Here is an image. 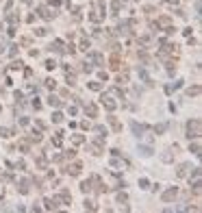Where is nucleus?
<instances>
[{"label": "nucleus", "mask_w": 202, "mask_h": 213, "mask_svg": "<svg viewBox=\"0 0 202 213\" xmlns=\"http://www.w3.org/2000/svg\"><path fill=\"white\" fill-rule=\"evenodd\" d=\"M63 157H68V159H74V157H76V150H68V152H65Z\"/></svg>", "instance_id": "obj_50"}, {"label": "nucleus", "mask_w": 202, "mask_h": 213, "mask_svg": "<svg viewBox=\"0 0 202 213\" xmlns=\"http://www.w3.org/2000/svg\"><path fill=\"white\" fill-rule=\"evenodd\" d=\"M28 141H33V144H39V141H41V133H39V131H33V133L28 135Z\"/></svg>", "instance_id": "obj_21"}, {"label": "nucleus", "mask_w": 202, "mask_h": 213, "mask_svg": "<svg viewBox=\"0 0 202 213\" xmlns=\"http://www.w3.org/2000/svg\"><path fill=\"white\" fill-rule=\"evenodd\" d=\"M35 163H37V168H39V170H46L48 161H46V157H44V154H37V157H35Z\"/></svg>", "instance_id": "obj_17"}, {"label": "nucleus", "mask_w": 202, "mask_h": 213, "mask_svg": "<svg viewBox=\"0 0 202 213\" xmlns=\"http://www.w3.org/2000/svg\"><path fill=\"white\" fill-rule=\"evenodd\" d=\"M7 20H9V24H11V26L20 24V18H18V15H7Z\"/></svg>", "instance_id": "obj_35"}, {"label": "nucleus", "mask_w": 202, "mask_h": 213, "mask_svg": "<svg viewBox=\"0 0 202 213\" xmlns=\"http://www.w3.org/2000/svg\"><path fill=\"white\" fill-rule=\"evenodd\" d=\"M87 48H89V39H87V37H83L80 44H78V50H85V52H87Z\"/></svg>", "instance_id": "obj_33"}, {"label": "nucleus", "mask_w": 202, "mask_h": 213, "mask_svg": "<svg viewBox=\"0 0 202 213\" xmlns=\"http://www.w3.org/2000/svg\"><path fill=\"white\" fill-rule=\"evenodd\" d=\"M100 102H102V104L107 107L109 111H115V107H118V102H115V100L111 98V96H107V94H102V98H100Z\"/></svg>", "instance_id": "obj_5"}, {"label": "nucleus", "mask_w": 202, "mask_h": 213, "mask_svg": "<svg viewBox=\"0 0 202 213\" xmlns=\"http://www.w3.org/2000/svg\"><path fill=\"white\" fill-rule=\"evenodd\" d=\"M182 85V80H176V83H172V85H168V87H165V94H172L174 89H178V87H180Z\"/></svg>", "instance_id": "obj_26"}, {"label": "nucleus", "mask_w": 202, "mask_h": 213, "mask_svg": "<svg viewBox=\"0 0 202 213\" xmlns=\"http://www.w3.org/2000/svg\"><path fill=\"white\" fill-rule=\"evenodd\" d=\"M109 124H111V128H113L115 133H120V131H122V124H120L118 118H113V115H109Z\"/></svg>", "instance_id": "obj_14"}, {"label": "nucleus", "mask_w": 202, "mask_h": 213, "mask_svg": "<svg viewBox=\"0 0 202 213\" xmlns=\"http://www.w3.org/2000/svg\"><path fill=\"white\" fill-rule=\"evenodd\" d=\"M83 109H85V113H87L89 118H96V115H98V107H96L94 102H87V104H83Z\"/></svg>", "instance_id": "obj_9"}, {"label": "nucleus", "mask_w": 202, "mask_h": 213, "mask_svg": "<svg viewBox=\"0 0 202 213\" xmlns=\"http://www.w3.org/2000/svg\"><path fill=\"white\" fill-rule=\"evenodd\" d=\"M115 83H118V85H126L128 83V74H126V72H124V74H118V80H115Z\"/></svg>", "instance_id": "obj_30"}, {"label": "nucleus", "mask_w": 202, "mask_h": 213, "mask_svg": "<svg viewBox=\"0 0 202 213\" xmlns=\"http://www.w3.org/2000/svg\"><path fill=\"white\" fill-rule=\"evenodd\" d=\"M165 68H168V74H170V76H174V74H176V61L165 59Z\"/></svg>", "instance_id": "obj_18"}, {"label": "nucleus", "mask_w": 202, "mask_h": 213, "mask_svg": "<svg viewBox=\"0 0 202 213\" xmlns=\"http://www.w3.org/2000/svg\"><path fill=\"white\" fill-rule=\"evenodd\" d=\"M98 76H100V80H107V78H109V74H107V72H100Z\"/></svg>", "instance_id": "obj_54"}, {"label": "nucleus", "mask_w": 202, "mask_h": 213, "mask_svg": "<svg viewBox=\"0 0 202 213\" xmlns=\"http://www.w3.org/2000/svg\"><path fill=\"white\" fill-rule=\"evenodd\" d=\"M157 24H159V28H161V26H165V28H170V26H172V20H170L168 15H161V18L157 20Z\"/></svg>", "instance_id": "obj_16"}, {"label": "nucleus", "mask_w": 202, "mask_h": 213, "mask_svg": "<svg viewBox=\"0 0 202 213\" xmlns=\"http://www.w3.org/2000/svg\"><path fill=\"white\" fill-rule=\"evenodd\" d=\"M96 133H100V135L104 133V135H107V128H104V126H96Z\"/></svg>", "instance_id": "obj_52"}, {"label": "nucleus", "mask_w": 202, "mask_h": 213, "mask_svg": "<svg viewBox=\"0 0 202 213\" xmlns=\"http://www.w3.org/2000/svg\"><path fill=\"white\" fill-rule=\"evenodd\" d=\"M139 152H141L143 157H150V154H152V148H150V146H139Z\"/></svg>", "instance_id": "obj_32"}, {"label": "nucleus", "mask_w": 202, "mask_h": 213, "mask_svg": "<svg viewBox=\"0 0 202 213\" xmlns=\"http://www.w3.org/2000/svg\"><path fill=\"white\" fill-rule=\"evenodd\" d=\"M37 15H39L41 20H52L54 15H57V11H54V9H46V7H39V9H37Z\"/></svg>", "instance_id": "obj_3"}, {"label": "nucleus", "mask_w": 202, "mask_h": 213, "mask_svg": "<svg viewBox=\"0 0 202 213\" xmlns=\"http://www.w3.org/2000/svg\"><path fill=\"white\" fill-rule=\"evenodd\" d=\"M139 187H141V189H148L150 187V181L148 179H139Z\"/></svg>", "instance_id": "obj_39"}, {"label": "nucleus", "mask_w": 202, "mask_h": 213, "mask_svg": "<svg viewBox=\"0 0 202 213\" xmlns=\"http://www.w3.org/2000/svg\"><path fill=\"white\" fill-rule=\"evenodd\" d=\"M48 50H50V52H63V41H61V39H54L52 44L48 46Z\"/></svg>", "instance_id": "obj_10"}, {"label": "nucleus", "mask_w": 202, "mask_h": 213, "mask_svg": "<svg viewBox=\"0 0 202 213\" xmlns=\"http://www.w3.org/2000/svg\"><path fill=\"white\" fill-rule=\"evenodd\" d=\"M120 7H122V0H113V5H111V15H118Z\"/></svg>", "instance_id": "obj_25"}, {"label": "nucleus", "mask_w": 202, "mask_h": 213, "mask_svg": "<svg viewBox=\"0 0 202 213\" xmlns=\"http://www.w3.org/2000/svg\"><path fill=\"white\" fill-rule=\"evenodd\" d=\"M28 185H30V181H26V179H24V181H20V183H18V187H20V193H28V189H30Z\"/></svg>", "instance_id": "obj_20"}, {"label": "nucleus", "mask_w": 202, "mask_h": 213, "mask_svg": "<svg viewBox=\"0 0 202 213\" xmlns=\"http://www.w3.org/2000/svg\"><path fill=\"white\" fill-rule=\"evenodd\" d=\"M35 126H37V128H39V131H44V128H46V124L41 122V120H35Z\"/></svg>", "instance_id": "obj_47"}, {"label": "nucleus", "mask_w": 202, "mask_h": 213, "mask_svg": "<svg viewBox=\"0 0 202 213\" xmlns=\"http://www.w3.org/2000/svg\"><path fill=\"white\" fill-rule=\"evenodd\" d=\"M176 196H178V189H176V187H170V189H165V191H163L161 200H163V202H172V200H176Z\"/></svg>", "instance_id": "obj_2"}, {"label": "nucleus", "mask_w": 202, "mask_h": 213, "mask_svg": "<svg viewBox=\"0 0 202 213\" xmlns=\"http://www.w3.org/2000/svg\"><path fill=\"white\" fill-rule=\"evenodd\" d=\"M189 152H193L196 157H200V144L193 139V144H189Z\"/></svg>", "instance_id": "obj_24"}, {"label": "nucleus", "mask_w": 202, "mask_h": 213, "mask_svg": "<svg viewBox=\"0 0 202 213\" xmlns=\"http://www.w3.org/2000/svg\"><path fill=\"white\" fill-rule=\"evenodd\" d=\"M89 89H94V91H100V83H89Z\"/></svg>", "instance_id": "obj_49"}, {"label": "nucleus", "mask_w": 202, "mask_h": 213, "mask_svg": "<svg viewBox=\"0 0 202 213\" xmlns=\"http://www.w3.org/2000/svg\"><path fill=\"white\" fill-rule=\"evenodd\" d=\"M20 124L22 126H28V118H20Z\"/></svg>", "instance_id": "obj_55"}, {"label": "nucleus", "mask_w": 202, "mask_h": 213, "mask_svg": "<svg viewBox=\"0 0 202 213\" xmlns=\"http://www.w3.org/2000/svg\"><path fill=\"white\" fill-rule=\"evenodd\" d=\"M126 200H128V196H126L124 191H120V193H118V202H126Z\"/></svg>", "instance_id": "obj_42"}, {"label": "nucleus", "mask_w": 202, "mask_h": 213, "mask_svg": "<svg viewBox=\"0 0 202 213\" xmlns=\"http://www.w3.org/2000/svg\"><path fill=\"white\" fill-rule=\"evenodd\" d=\"M111 94H113V96H118V98H122V100H124V91H122V87H113V89H111Z\"/></svg>", "instance_id": "obj_34"}, {"label": "nucleus", "mask_w": 202, "mask_h": 213, "mask_svg": "<svg viewBox=\"0 0 202 213\" xmlns=\"http://www.w3.org/2000/svg\"><path fill=\"white\" fill-rule=\"evenodd\" d=\"M139 44L148 46V44H150V35H139Z\"/></svg>", "instance_id": "obj_36"}, {"label": "nucleus", "mask_w": 202, "mask_h": 213, "mask_svg": "<svg viewBox=\"0 0 202 213\" xmlns=\"http://www.w3.org/2000/svg\"><path fill=\"white\" fill-rule=\"evenodd\" d=\"M11 135H13L11 128H0V137H11Z\"/></svg>", "instance_id": "obj_38"}, {"label": "nucleus", "mask_w": 202, "mask_h": 213, "mask_svg": "<svg viewBox=\"0 0 202 213\" xmlns=\"http://www.w3.org/2000/svg\"><path fill=\"white\" fill-rule=\"evenodd\" d=\"M176 150H178V146L174 144V148H170L165 154H161V161H163V163H172V161H174V154H176Z\"/></svg>", "instance_id": "obj_7"}, {"label": "nucleus", "mask_w": 202, "mask_h": 213, "mask_svg": "<svg viewBox=\"0 0 202 213\" xmlns=\"http://www.w3.org/2000/svg\"><path fill=\"white\" fill-rule=\"evenodd\" d=\"M52 122L61 124V122H63V113H61V111H54V113H52Z\"/></svg>", "instance_id": "obj_29"}, {"label": "nucleus", "mask_w": 202, "mask_h": 213, "mask_svg": "<svg viewBox=\"0 0 202 213\" xmlns=\"http://www.w3.org/2000/svg\"><path fill=\"white\" fill-rule=\"evenodd\" d=\"M187 172H189V165H187V163H182V165H178L176 176H178V179H185V176H187Z\"/></svg>", "instance_id": "obj_15"}, {"label": "nucleus", "mask_w": 202, "mask_h": 213, "mask_svg": "<svg viewBox=\"0 0 202 213\" xmlns=\"http://www.w3.org/2000/svg\"><path fill=\"white\" fill-rule=\"evenodd\" d=\"M46 33H48V28H35V35H39V37H44Z\"/></svg>", "instance_id": "obj_46"}, {"label": "nucleus", "mask_w": 202, "mask_h": 213, "mask_svg": "<svg viewBox=\"0 0 202 213\" xmlns=\"http://www.w3.org/2000/svg\"><path fill=\"white\" fill-rule=\"evenodd\" d=\"M59 200H61L63 204H70V202H72V193H70L68 189H63V191L59 193Z\"/></svg>", "instance_id": "obj_13"}, {"label": "nucleus", "mask_w": 202, "mask_h": 213, "mask_svg": "<svg viewBox=\"0 0 202 213\" xmlns=\"http://www.w3.org/2000/svg\"><path fill=\"white\" fill-rule=\"evenodd\" d=\"M80 170H83V165L76 161V163H72V165L65 168V174H70V176H80Z\"/></svg>", "instance_id": "obj_6"}, {"label": "nucleus", "mask_w": 202, "mask_h": 213, "mask_svg": "<svg viewBox=\"0 0 202 213\" xmlns=\"http://www.w3.org/2000/svg\"><path fill=\"white\" fill-rule=\"evenodd\" d=\"M83 72H87V74H89V72H94V68H91V63H87V61H85V63H83Z\"/></svg>", "instance_id": "obj_40"}, {"label": "nucleus", "mask_w": 202, "mask_h": 213, "mask_svg": "<svg viewBox=\"0 0 202 213\" xmlns=\"http://www.w3.org/2000/svg\"><path fill=\"white\" fill-rule=\"evenodd\" d=\"M72 144H76V146L85 144V137H83V135H72Z\"/></svg>", "instance_id": "obj_31"}, {"label": "nucleus", "mask_w": 202, "mask_h": 213, "mask_svg": "<svg viewBox=\"0 0 202 213\" xmlns=\"http://www.w3.org/2000/svg\"><path fill=\"white\" fill-rule=\"evenodd\" d=\"M44 65H46V68H48V70H54V68H57V63H54L52 59H48V61H46Z\"/></svg>", "instance_id": "obj_43"}, {"label": "nucleus", "mask_w": 202, "mask_h": 213, "mask_svg": "<svg viewBox=\"0 0 202 213\" xmlns=\"http://www.w3.org/2000/svg\"><path fill=\"white\" fill-rule=\"evenodd\" d=\"M22 2H24V5H30V0H22Z\"/></svg>", "instance_id": "obj_57"}, {"label": "nucleus", "mask_w": 202, "mask_h": 213, "mask_svg": "<svg viewBox=\"0 0 202 213\" xmlns=\"http://www.w3.org/2000/svg\"><path fill=\"white\" fill-rule=\"evenodd\" d=\"M48 104H50V107H54V109H59V107H63L61 98H57V96H52V94L48 96Z\"/></svg>", "instance_id": "obj_12"}, {"label": "nucleus", "mask_w": 202, "mask_h": 213, "mask_svg": "<svg viewBox=\"0 0 202 213\" xmlns=\"http://www.w3.org/2000/svg\"><path fill=\"white\" fill-rule=\"evenodd\" d=\"M200 135H202V124H200V120H198V118L189 120V122H187V139L191 141V139H198Z\"/></svg>", "instance_id": "obj_1"}, {"label": "nucleus", "mask_w": 202, "mask_h": 213, "mask_svg": "<svg viewBox=\"0 0 202 213\" xmlns=\"http://www.w3.org/2000/svg\"><path fill=\"white\" fill-rule=\"evenodd\" d=\"M52 146H57V148H61V146H63V131H57V133H54Z\"/></svg>", "instance_id": "obj_11"}, {"label": "nucleus", "mask_w": 202, "mask_h": 213, "mask_svg": "<svg viewBox=\"0 0 202 213\" xmlns=\"http://www.w3.org/2000/svg\"><path fill=\"white\" fill-rule=\"evenodd\" d=\"M46 87H50V89H54V87H57V83H54V78H46Z\"/></svg>", "instance_id": "obj_41"}, {"label": "nucleus", "mask_w": 202, "mask_h": 213, "mask_svg": "<svg viewBox=\"0 0 202 213\" xmlns=\"http://www.w3.org/2000/svg\"><path fill=\"white\" fill-rule=\"evenodd\" d=\"M130 128H133L135 137H141V135L148 131V126H146V124H139V122H130Z\"/></svg>", "instance_id": "obj_4"}, {"label": "nucleus", "mask_w": 202, "mask_h": 213, "mask_svg": "<svg viewBox=\"0 0 202 213\" xmlns=\"http://www.w3.org/2000/svg\"><path fill=\"white\" fill-rule=\"evenodd\" d=\"M122 61H120V57H118V52H115V55L113 57H111V70H120V68H122Z\"/></svg>", "instance_id": "obj_19"}, {"label": "nucleus", "mask_w": 202, "mask_h": 213, "mask_svg": "<svg viewBox=\"0 0 202 213\" xmlns=\"http://www.w3.org/2000/svg\"><path fill=\"white\" fill-rule=\"evenodd\" d=\"M22 65H24V63H22V61H13V63H11V70H20Z\"/></svg>", "instance_id": "obj_45"}, {"label": "nucleus", "mask_w": 202, "mask_h": 213, "mask_svg": "<svg viewBox=\"0 0 202 213\" xmlns=\"http://www.w3.org/2000/svg\"><path fill=\"white\" fill-rule=\"evenodd\" d=\"M191 176H193V179H200V168H193L191 170Z\"/></svg>", "instance_id": "obj_48"}, {"label": "nucleus", "mask_w": 202, "mask_h": 213, "mask_svg": "<svg viewBox=\"0 0 202 213\" xmlns=\"http://www.w3.org/2000/svg\"><path fill=\"white\" fill-rule=\"evenodd\" d=\"M85 211H96V204L91 200H85Z\"/></svg>", "instance_id": "obj_37"}, {"label": "nucleus", "mask_w": 202, "mask_h": 213, "mask_svg": "<svg viewBox=\"0 0 202 213\" xmlns=\"http://www.w3.org/2000/svg\"><path fill=\"white\" fill-rule=\"evenodd\" d=\"M165 131H168V124H165V122H163V124H157V126H154V133H157V135H163Z\"/></svg>", "instance_id": "obj_28"}, {"label": "nucleus", "mask_w": 202, "mask_h": 213, "mask_svg": "<svg viewBox=\"0 0 202 213\" xmlns=\"http://www.w3.org/2000/svg\"><path fill=\"white\" fill-rule=\"evenodd\" d=\"M33 107H35V111H39V109H41V102H39V98H33Z\"/></svg>", "instance_id": "obj_44"}, {"label": "nucleus", "mask_w": 202, "mask_h": 213, "mask_svg": "<svg viewBox=\"0 0 202 213\" xmlns=\"http://www.w3.org/2000/svg\"><path fill=\"white\" fill-rule=\"evenodd\" d=\"M187 96L191 98V96H200V85H193V87H189L187 89Z\"/></svg>", "instance_id": "obj_27"}, {"label": "nucleus", "mask_w": 202, "mask_h": 213, "mask_svg": "<svg viewBox=\"0 0 202 213\" xmlns=\"http://www.w3.org/2000/svg\"><path fill=\"white\" fill-rule=\"evenodd\" d=\"M63 154H54V157H52V161H57V163H61V161H63Z\"/></svg>", "instance_id": "obj_51"}, {"label": "nucleus", "mask_w": 202, "mask_h": 213, "mask_svg": "<svg viewBox=\"0 0 202 213\" xmlns=\"http://www.w3.org/2000/svg\"><path fill=\"white\" fill-rule=\"evenodd\" d=\"M165 2H172V5H178V0H165Z\"/></svg>", "instance_id": "obj_56"}, {"label": "nucleus", "mask_w": 202, "mask_h": 213, "mask_svg": "<svg viewBox=\"0 0 202 213\" xmlns=\"http://www.w3.org/2000/svg\"><path fill=\"white\" fill-rule=\"evenodd\" d=\"M89 126H91V124H89V122H87V120H85V122H80V128H85V131H87V128H89Z\"/></svg>", "instance_id": "obj_53"}, {"label": "nucleus", "mask_w": 202, "mask_h": 213, "mask_svg": "<svg viewBox=\"0 0 202 213\" xmlns=\"http://www.w3.org/2000/svg\"><path fill=\"white\" fill-rule=\"evenodd\" d=\"M59 202H61L59 198H46L44 200V207L48 209V211H57V209H59Z\"/></svg>", "instance_id": "obj_8"}, {"label": "nucleus", "mask_w": 202, "mask_h": 213, "mask_svg": "<svg viewBox=\"0 0 202 213\" xmlns=\"http://www.w3.org/2000/svg\"><path fill=\"white\" fill-rule=\"evenodd\" d=\"M91 185H94V181H91V179H89V181H83V183H80V191L89 193V191H91Z\"/></svg>", "instance_id": "obj_22"}, {"label": "nucleus", "mask_w": 202, "mask_h": 213, "mask_svg": "<svg viewBox=\"0 0 202 213\" xmlns=\"http://www.w3.org/2000/svg\"><path fill=\"white\" fill-rule=\"evenodd\" d=\"M18 148H20L22 152H28V150H30V141H28V139H20V144H18Z\"/></svg>", "instance_id": "obj_23"}]
</instances>
